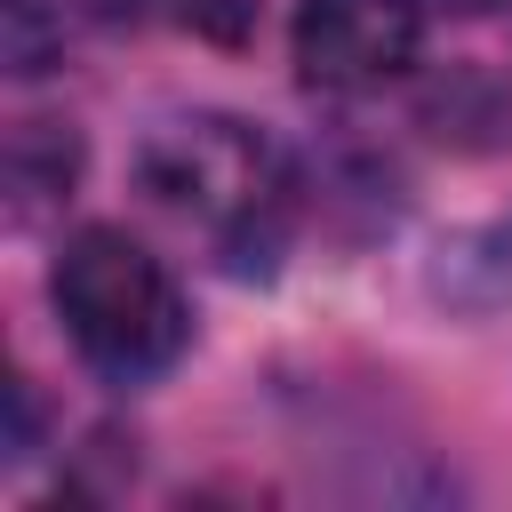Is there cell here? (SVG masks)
Listing matches in <instances>:
<instances>
[{
    "label": "cell",
    "instance_id": "6da1fadb",
    "mask_svg": "<svg viewBox=\"0 0 512 512\" xmlns=\"http://www.w3.org/2000/svg\"><path fill=\"white\" fill-rule=\"evenodd\" d=\"M48 296H56V320L72 336V352L112 384H144V376L176 368V352L192 336L176 272L144 240H128L120 224L72 232L56 272H48Z\"/></svg>",
    "mask_w": 512,
    "mask_h": 512
},
{
    "label": "cell",
    "instance_id": "277c9868",
    "mask_svg": "<svg viewBox=\"0 0 512 512\" xmlns=\"http://www.w3.org/2000/svg\"><path fill=\"white\" fill-rule=\"evenodd\" d=\"M160 8H168V24H184V32L216 40V48H240L256 32V16H264V0H160Z\"/></svg>",
    "mask_w": 512,
    "mask_h": 512
},
{
    "label": "cell",
    "instance_id": "3957f363",
    "mask_svg": "<svg viewBox=\"0 0 512 512\" xmlns=\"http://www.w3.org/2000/svg\"><path fill=\"white\" fill-rule=\"evenodd\" d=\"M296 72L320 96H368L400 80L424 48V8L416 0H296L288 24Z\"/></svg>",
    "mask_w": 512,
    "mask_h": 512
},
{
    "label": "cell",
    "instance_id": "7a4b0ae2",
    "mask_svg": "<svg viewBox=\"0 0 512 512\" xmlns=\"http://www.w3.org/2000/svg\"><path fill=\"white\" fill-rule=\"evenodd\" d=\"M136 176L160 208L248 240L272 232V216L288 208V160L264 128L232 120V112H176L136 144Z\"/></svg>",
    "mask_w": 512,
    "mask_h": 512
},
{
    "label": "cell",
    "instance_id": "5b68a950",
    "mask_svg": "<svg viewBox=\"0 0 512 512\" xmlns=\"http://www.w3.org/2000/svg\"><path fill=\"white\" fill-rule=\"evenodd\" d=\"M48 8H56L64 24H96V16H120L128 0H48Z\"/></svg>",
    "mask_w": 512,
    "mask_h": 512
},
{
    "label": "cell",
    "instance_id": "8992f818",
    "mask_svg": "<svg viewBox=\"0 0 512 512\" xmlns=\"http://www.w3.org/2000/svg\"><path fill=\"white\" fill-rule=\"evenodd\" d=\"M432 8H448V16H496L504 0H432Z\"/></svg>",
    "mask_w": 512,
    "mask_h": 512
}]
</instances>
